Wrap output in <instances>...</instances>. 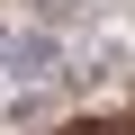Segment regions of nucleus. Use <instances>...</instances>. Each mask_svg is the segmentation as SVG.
<instances>
[{"instance_id":"f257e3e1","label":"nucleus","mask_w":135,"mask_h":135,"mask_svg":"<svg viewBox=\"0 0 135 135\" xmlns=\"http://www.w3.org/2000/svg\"><path fill=\"white\" fill-rule=\"evenodd\" d=\"M0 45H9V36H0Z\"/></svg>"}]
</instances>
